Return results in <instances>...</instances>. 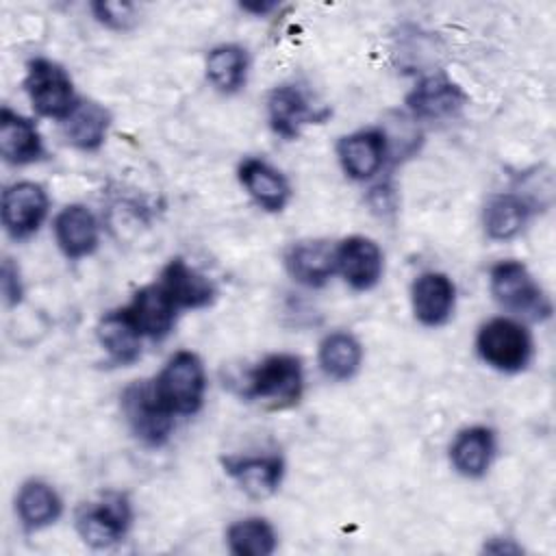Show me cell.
I'll list each match as a JSON object with an SVG mask.
<instances>
[{
    "instance_id": "6da1fadb",
    "label": "cell",
    "mask_w": 556,
    "mask_h": 556,
    "mask_svg": "<svg viewBox=\"0 0 556 556\" xmlns=\"http://www.w3.org/2000/svg\"><path fill=\"white\" fill-rule=\"evenodd\" d=\"M239 395L267 410L293 408L304 395L302 358L289 352L265 356L245 371Z\"/></svg>"
},
{
    "instance_id": "7a4b0ae2",
    "label": "cell",
    "mask_w": 556,
    "mask_h": 556,
    "mask_svg": "<svg viewBox=\"0 0 556 556\" xmlns=\"http://www.w3.org/2000/svg\"><path fill=\"white\" fill-rule=\"evenodd\" d=\"M152 389L174 417L195 415L206 395V369L202 358L191 350L174 352L152 378Z\"/></svg>"
},
{
    "instance_id": "3957f363",
    "label": "cell",
    "mask_w": 556,
    "mask_h": 556,
    "mask_svg": "<svg viewBox=\"0 0 556 556\" xmlns=\"http://www.w3.org/2000/svg\"><path fill=\"white\" fill-rule=\"evenodd\" d=\"M489 291L493 300L515 317L530 321L552 317V300L521 261L506 258L495 263L489 271Z\"/></svg>"
},
{
    "instance_id": "277c9868",
    "label": "cell",
    "mask_w": 556,
    "mask_h": 556,
    "mask_svg": "<svg viewBox=\"0 0 556 556\" xmlns=\"http://www.w3.org/2000/svg\"><path fill=\"white\" fill-rule=\"evenodd\" d=\"M476 352L484 365L502 374L523 371L534 356V341L517 317H491L476 334Z\"/></svg>"
},
{
    "instance_id": "5b68a950",
    "label": "cell",
    "mask_w": 556,
    "mask_h": 556,
    "mask_svg": "<svg viewBox=\"0 0 556 556\" xmlns=\"http://www.w3.org/2000/svg\"><path fill=\"white\" fill-rule=\"evenodd\" d=\"M132 504L122 491H106L98 500L83 504L74 515V528L85 545L109 549L124 541L132 526Z\"/></svg>"
},
{
    "instance_id": "8992f818",
    "label": "cell",
    "mask_w": 556,
    "mask_h": 556,
    "mask_svg": "<svg viewBox=\"0 0 556 556\" xmlns=\"http://www.w3.org/2000/svg\"><path fill=\"white\" fill-rule=\"evenodd\" d=\"M24 89L37 115L63 122L78 104L70 72L46 56H35L26 65Z\"/></svg>"
},
{
    "instance_id": "52a82bcc",
    "label": "cell",
    "mask_w": 556,
    "mask_h": 556,
    "mask_svg": "<svg viewBox=\"0 0 556 556\" xmlns=\"http://www.w3.org/2000/svg\"><path fill=\"white\" fill-rule=\"evenodd\" d=\"M119 408L130 434L146 447H163L176 426V417L159 402L152 380H135L119 395Z\"/></svg>"
},
{
    "instance_id": "ba28073f",
    "label": "cell",
    "mask_w": 556,
    "mask_h": 556,
    "mask_svg": "<svg viewBox=\"0 0 556 556\" xmlns=\"http://www.w3.org/2000/svg\"><path fill=\"white\" fill-rule=\"evenodd\" d=\"M50 200L46 189L33 180H20L2 191L0 219L4 232L15 239L33 237L48 217Z\"/></svg>"
},
{
    "instance_id": "9c48e42d",
    "label": "cell",
    "mask_w": 556,
    "mask_h": 556,
    "mask_svg": "<svg viewBox=\"0 0 556 556\" xmlns=\"http://www.w3.org/2000/svg\"><path fill=\"white\" fill-rule=\"evenodd\" d=\"M391 154L389 137L382 128H361L337 141V159L350 180L367 182L376 178Z\"/></svg>"
},
{
    "instance_id": "30bf717a",
    "label": "cell",
    "mask_w": 556,
    "mask_h": 556,
    "mask_svg": "<svg viewBox=\"0 0 556 556\" xmlns=\"http://www.w3.org/2000/svg\"><path fill=\"white\" fill-rule=\"evenodd\" d=\"M330 115V109L319 106L300 85H280L269 91L267 119L276 135L291 141L300 137L302 126L321 124Z\"/></svg>"
},
{
    "instance_id": "8fae6325",
    "label": "cell",
    "mask_w": 556,
    "mask_h": 556,
    "mask_svg": "<svg viewBox=\"0 0 556 556\" xmlns=\"http://www.w3.org/2000/svg\"><path fill=\"white\" fill-rule=\"evenodd\" d=\"M337 274L354 291H371L384 274V254L380 245L365 235H350L334 248Z\"/></svg>"
},
{
    "instance_id": "7c38bea8",
    "label": "cell",
    "mask_w": 556,
    "mask_h": 556,
    "mask_svg": "<svg viewBox=\"0 0 556 556\" xmlns=\"http://www.w3.org/2000/svg\"><path fill=\"white\" fill-rule=\"evenodd\" d=\"M224 473L252 500L274 495L285 478V460L278 454H232L222 458Z\"/></svg>"
},
{
    "instance_id": "4fadbf2b",
    "label": "cell",
    "mask_w": 556,
    "mask_h": 556,
    "mask_svg": "<svg viewBox=\"0 0 556 556\" xmlns=\"http://www.w3.org/2000/svg\"><path fill=\"white\" fill-rule=\"evenodd\" d=\"M410 308L426 328L445 326L456 308V285L443 271H421L410 285Z\"/></svg>"
},
{
    "instance_id": "5bb4252c",
    "label": "cell",
    "mask_w": 556,
    "mask_h": 556,
    "mask_svg": "<svg viewBox=\"0 0 556 556\" xmlns=\"http://www.w3.org/2000/svg\"><path fill=\"white\" fill-rule=\"evenodd\" d=\"M124 311L143 339L163 341L174 330L180 308L159 282H152L135 291Z\"/></svg>"
},
{
    "instance_id": "9a60e30c",
    "label": "cell",
    "mask_w": 556,
    "mask_h": 556,
    "mask_svg": "<svg viewBox=\"0 0 556 556\" xmlns=\"http://www.w3.org/2000/svg\"><path fill=\"white\" fill-rule=\"evenodd\" d=\"M467 104V93L443 72L419 80L406 96V106L415 119L439 122L454 117Z\"/></svg>"
},
{
    "instance_id": "2e32d148",
    "label": "cell",
    "mask_w": 556,
    "mask_h": 556,
    "mask_svg": "<svg viewBox=\"0 0 556 556\" xmlns=\"http://www.w3.org/2000/svg\"><path fill=\"white\" fill-rule=\"evenodd\" d=\"M54 241L67 261L91 256L100 243V226L93 211L85 204L63 206L52 222Z\"/></svg>"
},
{
    "instance_id": "e0dca14e",
    "label": "cell",
    "mask_w": 556,
    "mask_h": 556,
    "mask_svg": "<svg viewBox=\"0 0 556 556\" xmlns=\"http://www.w3.org/2000/svg\"><path fill=\"white\" fill-rule=\"evenodd\" d=\"M337 243L328 239H304L285 252V269L302 287L319 289L337 274Z\"/></svg>"
},
{
    "instance_id": "ac0fdd59",
    "label": "cell",
    "mask_w": 556,
    "mask_h": 556,
    "mask_svg": "<svg viewBox=\"0 0 556 556\" xmlns=\"http://www.w3.org/2000/svg\"><path fill=\"white\" fill-rule=\"evenodd\" d=\"M156 282L167 291L180 311L206 308L217 298L215 282L180 256L167 261Z\"/></svg>"
},
{
    "instance_id": "d6986e66",
    "label": "cell",
    "mask_w": 556,
    "mask_h": 556,
    "mask_svg": "<svg viewBox=\"0 0 556 556\" xmlns=\"http://www.w3.org/2000/svg\"><path fill=\"white\" fill-rule=\"evenodd\" d=\"M237 178L254 204L267 213H280L291 200V185L287 176L263 159H243L239 163Z\"/></svg>"
},
{
    "instance_id": "ffe728a7",
    "label": "cell",
    "mask_w": 556,
    "mask_h": 556,
    "mask_svg": "<svg viewBox=\"0 0 556 556\" xmlns=\"http://www.w3.org/2000/svg\"><path fill=\"white\" fill-rule=\"evenodd\" d=\"M497 452L495 432L489 426H467L450 443L452 469L469 480H480L493 465Z\"/></svg>"
},
{
    "instance_id": "44dd1931",
    "label": "cell",
    "mask_w": 556,
    "mask_h": 556,
    "mask_svg": "<svg viewBox=\"0 0 556 556\" xmlns=\"http://www.w3.org/2000/svg\"><path fill=\"white\" fill-rule=\"evenodd\" d=\"M46 154L37 124L9 106L0 111V156L4 163L22 167L37 163Z\"/></svg>"
},
{
    "instance_id": "7402d4cb",
    "label": "cell",
    "mask_w": 556,
    "mask_h": 556,
    "mask_svg": "<svg viewBox=\"0 0 556 556\" xmlns=\"http://www.w3.org/2000/svg\"><path fill=\"white\" fill-rule=\"evenodd\" d=\"M15 515L26 532H39L59 521L63 515V500L50 482L28 478L17 489Z\"/></svg>"
},
{
    "instance_id": "603a6c76",
    "label": "cell",
    "mask_w": 556,
    "mask_h": 556,
    "mask_svg": "<svg viewBox=\"0 0 556 556\" xmlns=\"http://www.w3.org/2000/svg\"><path fill=\"white\" fill-rule=\"evenodd\" d=\"M532 217V204L510 191L493 193L482 206V230L491 241H510L519 237Z\"/></svg>"
},
{
    "instance_id": "cb8c5ba5",
    "label": "cell",
    "mask_w": 556,
    "mask_h": 556,
    "mask_svg": "<svg viewBox=\"0 0 556 556\" xmlns=\"http://www.w3.org/2000/svg\"><path fill=\"white\" fill-rule=\"evenodd\" d=\"M111 128V111L96 102L80 98L76 109L61 122V132L70 146L83 152H96L104 146Z\"/></svg>"
},
{
    "instance_id": "d4e9b609",
    "label": "cell",
    "mask_w": 556,
    "mask_h": 556,
    "mask_svg": "<svg viewBox=\"0 0 556 556\" xmlns=\"http://www.w3.org/2000/svg\"><path fill=\"white\" fill-rule=\"evenodd\" d=\"M96 337L109 361L117 367H128L141 356L143 337L137 332L124 308L104 313L96 326Z\"/></svg>"
},
{
    "instance_id": "484cf974",
    "label": "cell",
    "mask_w": 556,
    "mask_h": 556,
    "mask_svg": "<svg viewBox=\"0 0 556 556\" xmlns=\"http://www.w3.org/2000/svg\"><path fill=\"white\" fill-rule=\"evenodd\" d=\"M363 345L348 330H334L326 334L317 350V363L326 378L334 382L352 380L363 367Z\"/></svg>"
},
{
    "instance_id": "4316f807",
    "label": "cell",
    "mask_w": 556,
    "mask_h": 556,
    "mask_svg": "<svg viewBox=\"0 0 556 556\" xmlns=\"http://www.w3.org/2000/svg\"><path fill=\"white\" fill-rule=\"evenodd\" d=\"M248 50L239 43L215 46L206 54L204 72L211 87L224 96H232L245 87L248 80Z\"/></svg>"
},
{
    "instance_id": "83f0119b",
    "label": "cell",
    "mask_w": 556,
    "mask_h": 556,
    "mask_svg": "<svg viewBox=\"0 0 556 556\" xmlns=\"http://www.w3.org/2000/svg\"><path fill=\"white\" fill-rule=\"evenodd\" d=\"M226 545L235 556H269L278 547V534L265 517H243L226 528Z\"/></svg>"
},
{
    "instance_id": "f1b7e54d",
    "label": "cell",
    "mask_w": 556,
    "mask_h": 556,
    "mask_svg": "<svg viewBox=\"0 0 556 556\" xmlns=\"http://www.w3.org/2000/svg\"><path fill=\"white\" fill-rule=\"evenodd\" d=\"M91 13L93 17L106 26L109 30H130L137 24V7L132 2H109V0H98L91 2Z\"/></svg>"
},
{
    "instance_id": "f546056e",
    "label": "cell",
    "mask_w": 556,
    "mask_h": 556,
    "mask_svg": "<svg viewBox=\"0 0 556 556\" xmlns=\"http://www.w3.org/2000/svg\"><path fill=\"white\" fill-rule=\"evenodd\" d=\"M0 289H2V298L7 306H17L24 298V282H22V274L20 267L15 265L13 258L4 256L2 261V269H0Z\"/></svg>"
},
{
    "instance_id": "4dcf8cb0",
    "label": "cell",
    "mask_w": 556,
    "mask_h": 556,
    "mask_svg": "<svg viewBox=\"0 0 556 556\" xmlns=\"http://www.w3.org/2000/svg\"><path fill=\"white\" fill-rule=\"evenodd\" d=\"M278 4L276 2H241L239 9L252 15H267L269 11H274Z\"/></svg>"
}]
</instances>
